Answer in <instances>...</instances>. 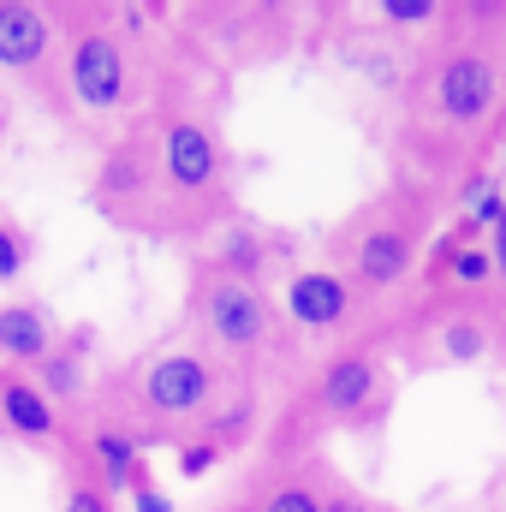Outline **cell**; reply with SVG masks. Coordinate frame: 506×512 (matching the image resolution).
<instances>
[{
  "instance_id": "6da1fadb",
  "label": "cell",
  "mask_w": 506,
  "mask_h": 512,
  "mask_svg": "<svg viewBox=\"0 0 506 512\" xmlns=\"http://www.w3.org/2000/svg\"><path fill=\"white\" fill-rule=\"evenodd\" d=\"M465 12L471 18H459V30L435 54H423V66L405 84L411 143L423 149L435 191L459 185L477 167L465 149L506 120V6H465Z\"/></svg>"
},
{
  "instance_id": "7a4b0ae2",
  "label": "cell",
  "mask_w": 506,
  "mask_h": 512,
  "mask_svg": "<svg viewBox=\"0 0 506 512\" xmlns=\"http://www.w3.org/2000/svg\"><path fill=\"white\" fill-rule=\"evenodd\" d=\"M435 185H393L370 197L346 227H334L328 251H334V268L370 298V304H387L399 298L417 268L429 262V221H435Z\"/></svg>"
},
{
  "instance_id": "3957f363",
  "label": "cell",
  "mask_w": 506,
  "mask_h": 512,
  "mask_svg": "<svg viewBox=\"0 0 506 512\" xmlns=\"http://www.w3.org/2000/svg\"><path fill=\"white\" fill-rule=\"evenodd\" d=\"M191 322L203 334V352L239 376L251 387L262 370L286 364V328H280V304L268 298V286H251V280H233L221 268H197L191 280Z\"/></svg>"
},
{
  "instance_id": "277c9868",
  "label": "cell",
  "mask_w": 506,
  "mask_h": 512,
  "mask_svg": "<svg viewBox=\"0 0 506 512\" xmlns=\"http://www.w3.org/2000/svg\"><path fill=\"white\" fill-rule=\"evenodd\" d=\"M393 370L376 340H346L334 346L304 387L298 411L310 429H346V435H381L393 417Z\"/></svg>"
},
{
  "instance_id": "5b68a950",
  "label": "cell",
  "mask_w": 506,
  "mask_h": 512,
  "mask_svg": "<svg viewBox=\"0 0 506 512\" xmlns=\"http://www.w3.org/2000/svg\"><path fill=\"white\" fill-rule=\"evenodd\" d=\"M155 149H161V197L173 209H185V227L215 221L233 197V185H227L233 161H227V143L215 137V126L197 114H161Z\"/></svg>"
},
{
  "instance_id": "8992f818",
  "label": "cell",
  "mask_w": 506,
  "mask_h": 512,
  "mask_svg": "<svg viewBox=\"0 0 506 512\" xmlns=\"http://www.w3.org/2000/svg\"><path fill=\"white\" fill-rule=\"evenodd\" d=\"M233 393H239L233 376H227L209 352H197V346H167V352H155V358L137 370V411H143V423L161 429V435L203 429Z\"/></svg>"
},
{
  "instance_id": "52a82bcc",
  "label": "cell",
  "mask_w": 506,
  "mask_h": 512,
  "mask_svg": "<svg viewBox=\"0 0 506 512\" xmlns=\"http://www.w3.org/2000/svg\"><path fill=\"white\" fill-rule=\"evenodd\" d=\"M506 334V298H471V292H429L405 346L411 370H471L483 364Z\"/></svg>"
},
{
  "instance_id": "ba28073f",
  "label": "cell",
  "mask_w": 506,
  "mask_h": 512,
  "mask_svg": "<svg viewBox=\"0 0 506 512\" xmlns=\"http://www.w3.org/2000/svg\"><path fill=\"white\" fill-rule=\"evenodd\" d=\"M370 298L340 274V268H298L286 286H280V316L310 334V340H358V322H364Z\"/></svg>"
},
{
  "instance_id": "9c48e42d",
  "label": "cell",
  "mask_w": 506,
  "mask_h": 512,
  "mask_svg": "<svg viewBox=\"0 0 506 512\" xmlns=\"http://www.w3.org/2000/svg\"><path fill=\"white\" fill-rule=\"evenodd\" d=\"M66 90H72V102L90 108V114H120L131 102V90H137L126 42H120L114 30H96V24H90V30L66 48Z\"/></svg>"
},
{
  "instance_id": "30bf717a",
  "label": "cell",
  "mask_w": 506,
  "mask_h": 512,
  "mask_svg": "<svg viewBox=\"0 0 506 512\" xmlns=\"http://www.w3.org/2000/svg\"><path fill=\"white\" fill-rule=\"evenodd\" d=\"M155 191H161V149H155V137L114 143L108 161H102V179H96V209L114 215V221H126L131 209L149 203Z\"/></svg>"
},
{
  "instance_id": "8fae6325",
  "label": "cell",
  "mask_w": 506,
  "mask_h": 512,
  "mask_svg": "<svg viewBox=\"0 0 506 512\" xmlns=\"http://www.w3.org/2000/svg\"><path fill=\"white\" fill-rule=\"evenodd\" d=\"M0 435L6 441H18V447H36V453H48L54 447V435H60V411H54V399L36 387L30 370H0Z\"/></svg>"
},
{
  "instance_id": "7c38bea8",
  "label": "cell",
  "mask_w": 506,
  "mask_h": 512,
  "mask_svg": "<svg viewBox=\"0 0 506 512\" xmlns=\"http://www.w3.org/2000/svg\"><path fill=\"white\" fill-rule=\"evenodd\" d=\"M54 54V18L30 0H0V72L36 78Z\"/></svg>"
},
{
  "instance_id": "4fadbf2b",
  "label": "cell",
  "mask_w": 506,
  "mask_h": 512,
  "mask_svg": "<svg viewBox=\"0 0 506 512\" xmlns=\"http://www.w3.org/2000/svg\"><path fill=\"white\" fill-rule=\"evenodd\" d=\"M54 346H60V334H54L48 304H36V298H12V304H0V364H12V370H36Z\"/></svg>"
},
{
  "instance_id": "5bb4252c",
  "label": "cell",
  "mask_w": 506,
  "mask_h": 512,
  "mask_svg": "<svg viewBox=\"0 0 506 512\" xmlns=\"http://www.w3.org/2000/svg\"><path fill=\"white\" fill-rule=\"evenodd\" d=\"M143 429H126V423H102L90 435V459H96V477L108 495H131L149 471H143Z\"/></svg>"
},
{
  "instance_id": "9a60e30c",
  "label": "cell",
  "mask_w": 506,
  "mask_h": 512,
  "mask_svg": "<svg viewBox=\"0 0 506 512\" xmlns=\"http://www.w3.org/2000/svg\"><path fill=\"white\" fill-rule=\"evenodd\" d=\"M274 239L251 227V221H227L221 233H215V245H209V268H221V274H233V280H251L262 286L268 280V262H274Z\"/></svg>"
},
{
  "instance_id": "2e32d148",
  "label": "cell",
  "mask_w": 506,
  "mask_h": 512,
  "mask_svg": "<svg viewBox=\"0 0 506 512\" xmlns=\"http://www.w3.org/2000/svg\"><path fill=\"white\" fill-rule=\"evenodd\" d=\"M84 352H90V334H72V340H60L30 376H36V387L54 399V405H78L84 399V387H90V376H84Z\"/></svg>"
},
{
  "instance_id": "e0dca14e",
  "label": "cell",
  "mask_w": 506,
  "mask_h": 512,
  "mask_svg": "<svg viewBox=\"0 0 506 512\" xmlns=\"http://www.w3.org/2000/svg\"><path fill=\"white\" fill-rule=\"evenodd\" d=\"M239 512H322V483H316V471L262 477L251 495L239 501Z\"/></svg>"
},
{
  "instance_id": "ac0fdd59",
  "label": "cell",
  "mask_w": 506,
  "mask_h": 512,
  "mask_svg": "<svg viewBox=\"0 0 506 512\" xmlns=\"http://www.w3.org/2000/svg\"><path fill=\"white\" fill-rule=\"evenodd\" d=\"M203 435H209L221 453L245 447V441L256 435V393H251V387H239V393H233V399H227V405H221V411L203 423Z\"/></svg>"
},
{
  "instance_id": "d6986e66",
  "label": "cell",
  "mask_w": 506,
  "mask_h": 512,
  "mask_svg": "<svg viewBox=\"0 0 506 512\" xmlns=\"http://www.w3.org/2000/svg\"><path fill=\"white\" fill-rule=\"evenodd\" d=\"M346 66H352V72H364L376 90H399V84H405V54H399L393 42H387V48H376V42H358Z\"/></svg>"
},
{
  "instance_id": "ffe728a7",
  "label": "cell",
  "mask_w": 506,
  "mask_h": 512,
  "mask_svg": "<svg viewBox=\"0 0 506 512\" xmlns=\"http://www.w3.org/2000/svg\"><path fill=\"white\" fill-rule=\"evenodd\" d=\"M316 483H322V512H387L370 495H358L346 477H334V471H316Z\"/></svg>"
},
{
  "instance_id": "44dd1931",
  "label": "cell",
  "mask_w": 506,
  "mask_h": 512,
  "mask_svg": "<svg viewBox=\"0 0 506 512\" xmlns=\"http://www.w3.org/2000/svg\"><path fill=\"white\" fill-rule=\"evenodd\" d=\"M221 459H227V453H221V447H215L209 435H197V441H179V453H173V465H179V477H185V483L209 477V471H215Z\"/></svg>"
},
{
  "instance_id": "7402d4cb",
  "label": "cell",
  "mask_w": 506,
  "mask_h": 512,
  "mask_svg": "<svg viewBox=\"0 0 506 512\" xmlns=\"http://www.w3.org/2000/svg\"><path fill=\"white\" fill-rule=\"evenodd\" d=\"M376 12L387 30H417V24H435L447 6H435V0H381Z\"/></svg>"
},
{
  "instance_id": "603a6c76",
  "label": "cell",
  "mask_w": 506,
  "mask_h": 512,
  "mask_svg": "<svg viewBox=\"0 0 506 512\" xmlns=\"http://www.w3.org/2000/svg\"><path fill=\"white\" fill-rule=\"evenodd\" d=\"M24 268H30V239L12 221H0V286H12Z\"/></svg>"
},
{
  "instance_id": "cb8c5ba5",
  "label": "cell",
  "mask_w": 506,
  "mask_h": 512,
  "mask_svg": "<svg viewBox=\"0 0 506 512\" xmlns=\"http://www.w3.org/2000/svg\"><path fill=\"white\" fill-rule=\"evenodd\" d=\"M60 512H114V495H108L102 483H72L66 501H60Z\"/></svg>"
},
{
  "instance_id": "d4e9b609",
  "label": "cell",
  "mask_w": 506,
  "mask_h": 512,
  "mask_svg": "<svg viewBox=\"0 0 506 512\" xmlns=\"http://www.w3.org/2000/svg\"><path fill=\"white\" fill-rule=\"evenodd\" d=\"M131 512H173V495H167L155 477H143V483L131 489Z\"/></svg>"
},
{
  "instance_id": "484cf974",
  "label": "cell",
  "mask_w": 506,
  "mask_h": 512,
  "mask_svg": "<svg viewBox=\"0 0 506 512\" xmlns=\"http://www.w3.org/2000/svg\"><path fill=\"white\" fill-rule=\"evenodd\" d=\"M489 251H495V268H501V292H506V209H501V221L489 227Z\"/></svg>"
}]
</instances>
